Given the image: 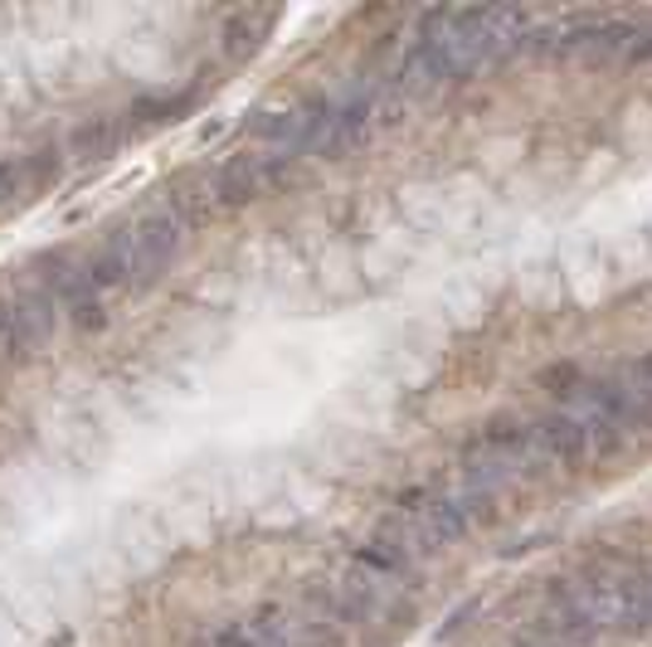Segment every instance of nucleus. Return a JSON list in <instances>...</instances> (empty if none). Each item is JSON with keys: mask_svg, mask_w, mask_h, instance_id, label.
Listing matches in <instances>:
<instances>
[{"mask_svg": "<svg viewBox=\"0 0 652 647\" xmlns=\"http://www.w3.org/2000/svg\"><path fill=\"white\" fill-rule=\"evenodd\" d=\"M633 375H638V385H643L648 395H652V355H648V361H638V365H633Z\"/></svg>", "mask_w": 652, "mask_h": 647, "instance_id": "obj_8", "label": "nucleus"}, {"mask_svg": "<svg viewBox=\"0 0 652 647\" xmlns=\"http://www.w3.org/2000/svg\"><path fill=\"white\" fill-rule=\"evenodd\" d=\"M648 604H652V575H648Z\"/></svg>", "mask_w": 652, "mask_h": 647, "instance_id": "obj_9", "label": "nucleus"}, {"mask_svg": "<svg viewBox=\"0 0 652 647\" xmlns=\"http://www.w3.org/2000/svg\"><path fill=\"white\" fill-rule=\"evenodd\" d=\"M30 273L40 277V287L59 302V312L69 316L79 332H93V326L108 322V312H102V287H98L93 269H88V253L54 249V253H44Z\"/></svg>", "mask_w": 652, "mask_h": 647, "instance_id": "obj_3", "label": "nucleus"}, {"mask_svg": "<svg viewBox=\"0 0 652 647\" xmlns=\"http://www.w3.org/2000/svg\"><path fill=\"white\" fill-rule=\"evenodd\" d=\"M34 351H40V346H34V336L24 332L16 302H10L6 283H0V361H30Z\"/></svg>", "mask_w": 652, "mask_h": 647, "instance_id": "obj_5", "label": "nucleus"}, {"mask_svg": "<svg viewBox=\"0 0 652 647\" xmlns=\"http://www.w3.org/2000/svg\"><path fill=\"white\" fill-rule=\"evenodd\" d=\"M185 234H190V224L181 220V210L171 200H157L137 220H127L122 230H112L102 249L122 269V287H147L171 269V259L185 249Z\"/></svg>", "mask_w": 652, "mask_h": 647, "instance_id": "obj_1", "label": "nucleus"}, {"mask_svg": "<svg viewBox=\"0 0 652 647\" xmlns=\"http://www.w3.org/2000/svg\"><path fill=\"white\" fill-rule=\"evenodd\" d=\"M574 608L594 633H648L652 604H648V575L623 565H590L584 575L565 579Z\"/></svg>", "mask_w": 652, "mask_h": 647, "instance_id": "obj_2", "label": "nucleus"}, {"mask_svg": "<svg viewBox=\"0 0 652 647\" xmlns=\"http://www.w3.org/2000/svg\"><path fill=\"white\" fill-rule=\"evenodd\" d=\"M16 195H20V171L10 161H0V205H10Z\"/></svg>", "mask_w": 652, "mask_h": 647, "instance_id": "obj_7", "label": "nucleus"}, {"mask_svg": "<svg viewBox=\"0 0 652 647\" xmlns=\"http://www.w3.org/2000/svg\"><path fill=\"white\" fill-rule=\"evenodd\" d=\"M526 428H531V448H535V458L541 463L574 467V463L590 458V448H584V428H580V418H574L570 410H551V414L531 418Z\"/></svg>", "mask_w": 652, "mask_h": 647, "instance_id": "obj_4", "label": "nucleus"}, {"mask_svg": "<svg viewBox=\"0 0 652 647\" xmlns=\"http://www.w3.org/2000/svg\"><path fill=\"white\" fill-rule=\"evenodd\" d=\"M79 146L88 151V156H108V151L118 146V127H112L108 118H98L93 127H83L79 132Z\"/></svg>", "mask_w": 652, "mask_h": 647, "instance_id": "obj_6", "label": "nucleus"}]
</instances>
